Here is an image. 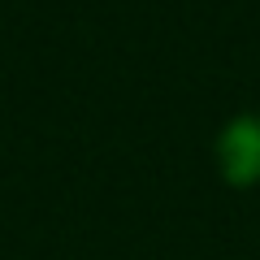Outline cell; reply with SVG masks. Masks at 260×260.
<instances>
[{
	"label": "cell",
	"instance_id": "obj_1",
	"mask_svg": "<svg viewBox=\"0 0 260 260\" xmlns=\"http://www.w3.org/2000/svg\"><path fill=\"white\" fill-rule=\"evenodd\" d=\"M217 165L230 186H256L260 182V117L256 113H239L225 121L217 135Z\"/></svg>",
	"mask_w": 260,
	"mask_h": 260
}]
</instances>
